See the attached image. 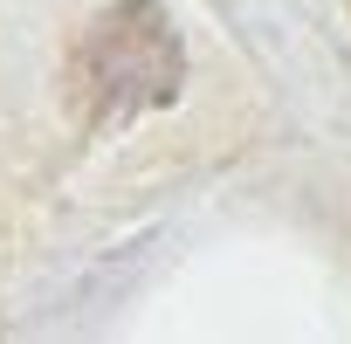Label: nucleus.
Instances as JSON below:
<instances>
[{"label": "nucleus", "mask_w": 351, "mask_h": 344, "mask_svg": "<svg viewBox=\"0 0 351 344\" xmlns=\"http://www.w3.org/2000/svg\"><path fill=\"white\" fill-rule=\"evenodd\" d=\"M180 83H186V49L158 0H110L97 21H83L62 69V90L83 131H110L124 117L165 110Z\"/></svg>", "instance_id": "1"}]
</instances>
